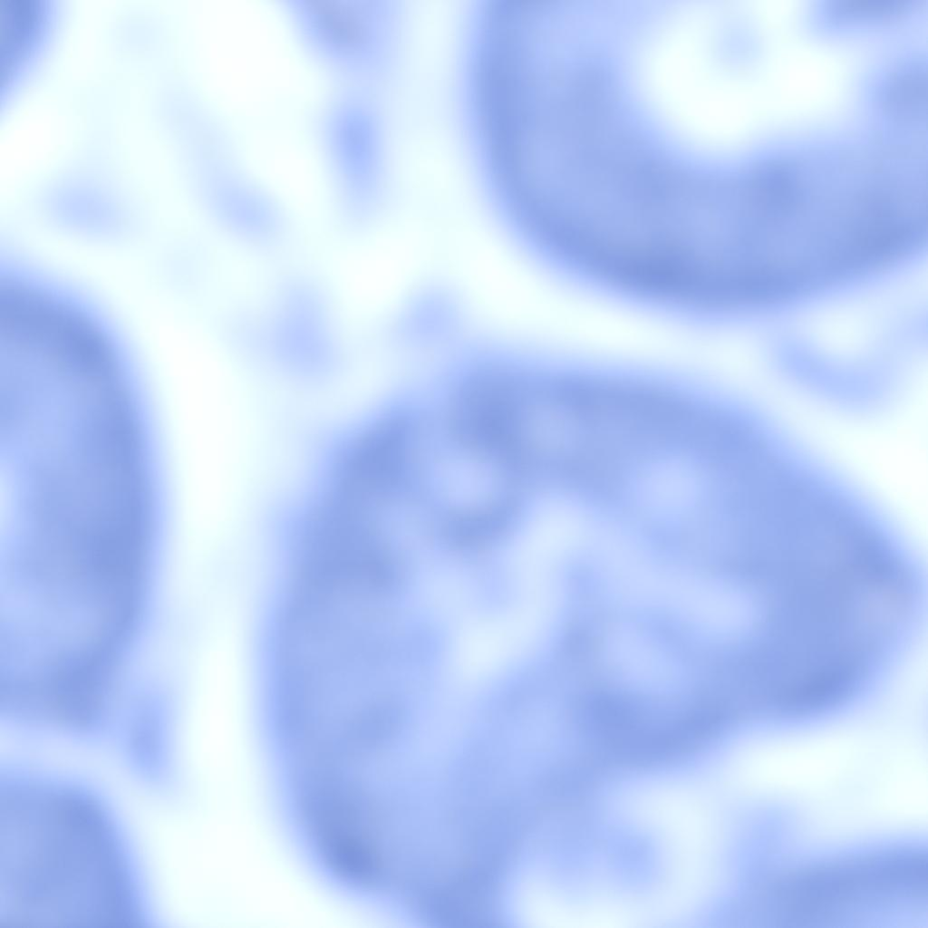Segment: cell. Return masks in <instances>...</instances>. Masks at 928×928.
<instances>
[{"label": "cell", "instance_id": "5", "mask_svg": "<svg viewBox=\"0 0 928 928\" xmlns=\"http://www.w3.org/2000/svg\"><path fill=\"white\" fill-rule=\"evenodd\" d=\"M53 7L44 0H0V93L16 85L47 42Z\"/></svg>", "mask_w": 928, "mask_h": 928}, {"label": "cell", "instance_id": "3", "mask_svg": "<svg viewBox=\"0 0 928 928\" xmlns=\"http://www.w3.org/2000/svg\"><path fill=\"white\" fill-rule=\"evenodd\" d=\"M755 767L771 838L790 875L854 865L870 828L874 790L849 738L828 727L764 734Z\"/></svg>", "mask_w": 928, "mask_h": 928}, {"label": "cell", "instance_id": "4", "mask_svg": "<svg viewBox=\"0 0 928 928\" xmlns=\"http://www.w3.org/2000/svg\"><path fill=\"white\" fill-rule=\"evenodd\" d=\"M257 336L265 352L293 372L317 375L336 360L337 345L328 309L321 295L304 284L288 285L278 295Z\"/></svg>", "mask_w": 928, "mask_h": 928}, {"label": "cell", "instance_id": "1", "mask_svg": "<svg viewBox=\"0 0 928 928\" xmlns=\"http://www.w3.org/2000/svg\"><path fill=\"white\" fill-rule=\"evenodd\" d=\"M0 789L1 927L153 924L135 847L99 788L7 760Z\"/></svg>", "mask_w": 928, "mask_h": 928}, {"label": "cell", "instance_id": "2", "mask_svg": "<svg viewBox=\"0 0 928 928\" xmlns=\"http://www.w3.org/2000/svg\"><path fill=\"white\" fill-rule=\"evenodd\" d=\"M150 440L127 425L72 418L6 449L9 519L50 537L97 538L159 515Z\"/></svg>", "mask_w": 928, "mask_h": 928}]
</instances>
